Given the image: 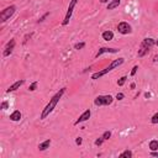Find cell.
Listing matches in <instances>:
<instances>
[{
  "label": "cell",
  "instance_id": "1",
  "mask_svg": "<svg viewBox=\"0 0 158 158\" xmlns=\"http://www.w3.org/2000/svg\"><path fill=\"white\" fill-rule=\"evenodd\" d=\"M66 93V88H62V89H59V91H57L56 94L52 96V99L49 100V103L46 105V108L43 109V111H42V114H41V120H43V119H46L47 116L52 113V111L54 110V108L57 106V104H58V101H59V99L63 96V94Z\"/></svg>",
  "mask_w": 158,
  "mask_h": 158
},
{
  "label": "cell",
  "instance_id": "2",
  "mask_svg": "<svg viewBox=\"0 0 158 158\" xmlns=\"http://www.w3.org/2000/svg\"><path fill=\"white\" fill-rule=\"evenodd\" d=\"M156 43V41L153 38H145L142 41L141 43V47L138 49V57H143V56H146L148 52H150V49L153 45Z\"/></svg>",
  "mask_w": 158,
  "mask_h": 158
},
{
  "label": "cell",
  "instance_id": "3",
  "mask_svg": "<svg viewBox=\"0 0 158 158\" xmlns=\"http://www.w3.org/2000/svg\"><path fill=\"white\" fill-rule=\"evenodd\" d=\"M113 101H114V98L111 95H99V96L95 98L94 104L96 106H103V105L108 106V105L113 104Z\"/></svg>",
  "mask_w": 158,
  "mask_h": 158
},
{
  "label": "cell",
  "instance_id": "4",
  "mask_svg": "<svg viewBox=\"0 0 158 158\" xmlns=\"http://www.w3.org/2000/svg\"><path fill=\"white\" fill-rule=\"evenodd\" d=\"M15 11H16V6L15 5H10V6L5 8L1 12H0V21L5 22L6 20H9V19L15 14Z\"/></svg>",
  "mask_w": 158,
  "mask_h": 158
},
{
  "label": "cell",
  "instance_id": "5",
  "mask_svg": "<svg viewBox=\"0 0 158 158\" xmlns=\"http://www.w3.org/2000/svg\"><path fill=\"white\" fill-rule=\"evenodd\" d=\"M77 3H78V0H71V3H69V6H68V10H67V14H66V17H64V20L62 22L64 26L68 25V22H69V20H71V17H72V14H73L74 8H76V5H77Z\"/></svg>",
  "mask_w": 158,
  "mask_h": 158
},
{
  "label": "cell",
  "instance_id": "6",
  "mask_svg": "<svg viewBox=\"0 0 158 158\" xmlns=\"http://www.w3.org/2000/svg\"><path fill=\"white\" fill-rule=\"evenodd\" d=\"M117 30H119L120 34L128 35V34H131V32H132V27H131V25H130L128 22L122 21V22H120V24L117 25Z\"/></svg>",
  "mask_w": 158,
  "mask_h": 158
},
{
  "label": "cell",
  "instance_id": "7",
  "mask_svg": "<svg viewBox=\"0 0 158 158\" xmlns=\"http://www.w3.org/2000/svg\"><path fill=\"white\" fill-rule=\"evenodd\" d=\"M15 45H16V41L15 40H10L8 42V45L5 46V49H4V57H8V56H10L11 53H12V51H14V48H15Z\"/></svg>",
  "mask_w": 158,
  "mask_h": 158
},
{
  "label": "cell",
  "instance_id": "8",
  "mask_svg": "<svg viewBox=\"0 0 158 158\" xmlns=\"http://www.w3.org/2000/svg\"><path fill=\"white\" fill-rule=\"evenodd\" d=\"M90 115H91V111H90L89 109L85 110L84 113H83V114H82V115H80V116H79V117L77 119V121L74 122V125H79L80 122H84V121H87V120L90 117Z\"/></svg>",
  "mask_w": 158,
  "mask_h": 158
},
{
  "label": "cell",
  "instance_id": "9",
  "mask_svg": "<svg viewBox=\"0 0 158 158\" xmlns=\"http://www.w3.org/2000/svg\"><path fill=\"white\" fill-rule=\"evenodd\" d=\"M120 49H117V48H109V47H103V48H100L99 51H98V53H96V56L95 57L96 58H99L101 54H104V53H117Z\"/></svg>",
  "mask_w": 158,
  "mask_h": 158
},
{
  "label": "cell",
  "instance_id": "10",
  "mask_svg": "<svg viewBox=\"0 0 158 158\" xmlns=\"http://www.w3.org/2000/svg\"><path fill=\"white\" fill-rule=\"evenodd\" d=\"M24 83H25V80L24 79H21V80H17V82H15L12 85H10L6 89V93H11V91H15V90H17L19 88H20L21 85H24Z\"/></svg>",
  "mask_w": 158,
  "mask_h": 158
},
{
  "label": "cell",
  "instance_id": "11",
  "mask_svg": "<svg viewBox=\"0 0 158 158\" xmlns=\"http://www.w3.org/2000/svg\"><path fill=\"white\" fill-rule=\"evenodd\" d=\"M125 62V58H119V59H115V61H113L110 64H109V69H110V72L113 71L114 68H116V67H119V66H121V64Z\"/></svg>",
  "mask_w": 158,
  "mask_h": 158
},
{
  "label": "cell",
  "instance_id": "12",
  "mask_svg": "<svg viewBox=\"0 0 158 158\" xmlns=\"http://www.w3.org/2000/svg\"><path fill=\"white\" fill-rule=\"evenodd\" d=\"M110 72V69L106 67L105 69H103V71H100V72H96V73H94V74H91V79H99V78H101V77H104L105 74H108Z\"/></svg>",
  "mask_w": 158,
  "mask_h": 158
},
{
  "label": "cell",
  "instance_id": "13",
  "mask_svg": "<svg viewBox=\"0 0 158 158\" xmlns=\"http://www.w3.org/2000/svg\"><path fill=\"white\" fill-rule=\"evenodd\" d=\"M10 120L11 121H20L21 120V113L19 110H15L12 114H10Z\"/></svg>",
  "mask_w": 158,
  "mask_h": 158
},
{
  "label": "cell",
  "instance_id": "14",
  "mask_svg": "<svg viewBox=\"0 0 158 158\" xmlns=\"http://www.w3.org/2000/svg\"><path fill=\"white\" fill-rule=\"evenodd\" d=\"M120 3H121V0H111L108 4V10H114L120 5Z\"/></svg>",
  "mask_w": 158,
  "mask_h": 158
},
{
  "label": "cell",
  "instance_id": "15",
  "mask_svg": "<svg viewBox=\"0 0 158 158\" xmlns=\"http://www.w3.org/2000/svg\"><path fill=\"white\" fill-rule=\"evenodd\" d=\"M49 145H51V140H46V141L41 142L40 145H38V150L40 151H46L49 147Z\"/></svg>",
  "mask_w": 158,
  "mask_h": 158
},
{
  "label": "cell",
  "instance_id": "16",
  "mask_svg": "<svg viewBox=\"0 0 158 158\" xmlns=\"http://www.w3.org/2000/svg\"><path fill=\"white\" fill-rule=\"evenodd\" d=\"M103 38L105 40V41H111L114 38V32L113 31H105V32H103Z\"/></svg>",
  "mask_w": 158,
  "mask_h": 158
},
{
  "label": "cell",
  "instance_id": "17",
  "mask_svg": "<svg viewBox=\"0 0 158 158\" xmlns=\"http://www.w3.org/2000/svg\"><path fill=\"white\" fill-rule=\"evenodd\" d=\"M150 150L151 151H158V141L157 140H152L150 142Z\"/></svg>",
  "mask_w": 158,
  "mask_h": 158
},
{
  "label": "cell",
  "instance_id": "18",
  "mask_svg": "<svg viewBox=\"0 0 158 158\" xmlns=\"http://www.w3.org/2000/svg\"><path fill=\"white\" fill-rule=\"evenodd\" d=\"M131 157H132V152L130 151V150L124 151L121 155H120V158H131Z\"/></svg>",
  "mask_w": 158,
  "mask_h": 158
},
{
  "label": "cell",
  "instance_id": "19",
  "mask_svg": "<svg viewBox=\"0 0 158 158\" xmlns=\"http://www.w3.org/2000/svg\"><path fill=\"white\" fill-rule=\"evenodd\" d=\"M126 79H127L126 77H121V78H120L119 80H117V85H119V87H122V85L125 84V82H126Z\"/></svg>",
  "mask_w": 158,
  "mask_h": 158
},
{
  "label": "cell",
  "instance_id": "20",
  "mask_svg": "<svg viewBox=\"0 0 158 158\" xmlns=\"http://www.w3.org/2000/svg\"><path fill=\"white\" fill-rule=\"evenodd\" d=\"M151 122L153 124V125H156V124H158V113H156L155 115L152 116V119H151Z\"/></svg>",
  "mask_w": 158,
  "mask_h": 158
},
{
  "label": "cell",
  "instance_id": "21",
  "mask_svg": "<svg viewBox=\"0 0 158 158\" xmlns=\"http://www.w3.org/2000/svg\"><path fill=\"white\" fill-rule=\"evenodd\" d=\"M84 46H85L84 42H79V43L74 45V48H76V49H82V48H84Z\"/></svg>",
  "mask_w": 158,
  "mask_h": 158
},
{
  "label": "cell",
  "instance_id": "22",
  "mask_svg": "<svg viewBox=\"0 0 158 158\" xmlns=\"http://www.w3.org/2000/svg\"><path fill=\"white\" fill-rule=\"evenodd\" d=\"M37 85H38V83H37V82H34V83H32V84L29 87V90H30V91H34V90H36Z\"/></svg>",
  "mask_w": 158,
  "mask_h": 158
},
{
  "label": "cell",
  "instance_id": "23",
  "mask_svg": "<svg viewBox=\"0 0 158 158\" xmlns=\"http://www.w3.org/2000/svg\"><path fill=\"white\" fill-rule=\"evenodd\" d=\"M105 140L103 138V136H101L100 138H98V140H95V146H101L103 145V142H104Z\"/></svg>",
  "mask_w": 158,
  "mask_h": 158
},
{
  "label": "cell",
  "instance_id": "24",
  "mask_svg": "<svg viewBox=\"0 0 158 158\" xmlns=\"http://www.w3.org/2000/svg\"><path fill=\"white\" fill-rule=\"evenodd\" d=\"M110 137H111V132L110 131H105L103 133V138H104V140H109Z\"/></svg>",
  "mask_w": 158,
  "mask_h": 158
},
{
  "label": "cell",
  "instance_id": "25",
  "mask_svg": "<svg viewBox=\"0 0 158 158\" xmlns=\"http://www.w3.org/2000/svg\"><path fill=\"white\" fill-rule=\"evenodd\" d=\"M3 110H6L8 108H9V101H3L1 103V106H0Z\"/></svg>",
  "mask_w": 158,
  "mask_h": 158
},
{
  "label": "cell",
  "instance_id": "26",
  "mask_svg": "<svg viewBox=\"0 0 158 158\" xmlns=\"http://www.w3.org/2000/svg\"><path fill=\"white\" fill-rule=\"evenodd\" d=\"M124 98H125V95L122 94V93H117V95H116V99L117 100H122Z\"/></svg>",
  "mask_w": 158,
  "mask_h": 158
},
{
  "label": "cell",
  "instance_id": "27",
  "mask_svg": "<svg viewBox=\"0 0 158 158\" xmlns=\"http://www.w3.org/2000/svg\"><path fill=\"white\" fill-rule=\"evenodd\" d=\"M137 69H138V67H137V66H135V67L132 68V71H131V76H132V77H133L136 73H137Z\"/></svg>",
  "mask_w": 158,
  "mask_h": 158
},
{
  "label": "cell",
  "instance_id": "28",
  "mask_svg": "<svg viewBox=\"0 0 158 158\" xmlns=\"http://www.w3.org/2000/svg\"><path fill=\"white\" fill-rule=\"evenodd\" d=\"M48 15H49V12H46V14H45V15H43V16H42V17H41V19H40V20H38V22H42V21H43V20H45V19H46V17H47Z\"/></svg>",
  "mask_w": 158,
  "mask_h": 158
},
{
  "label": "cell",
  "instance_id": "29",
  "mask_svg": "<svg viewBox=\"0 0 158 158\" xmlns=\"http://www.w3.org/2000/svg\"><path fill=\"white\" fill-rule=\"evenodd\" d=\"M82 142H83V140H82V137H78L77 140H76V143L77 145H82Z\"/></svg>",
  "mask_w": 158,
  "mask_h": 158
},
{
  "label": "cell",
  "instance_id": "30",
  "mask_svg": "<svg viewBox=\"0 0 158 158\" xmlns=\"http://www.w3.org/2000/svg\"><path fill=\"white\" fill-rule=\"evenodd\" d=\"M151 156H152V157H158V152H157V151H152V152H151Z\"/></svg>",
  "mask_w": 158,
  "mask_h": 158
},
{
  "label": "cell",
  "instance_id": "31",
  "mask_svg": "<svg viewBox=\"0 0 158 158\" xmlns=\"http://www.w3.org/2000/svg\"><path fill=\"white\" fill-rule=\"evenodd\" d=\"M153 62H158V54L155 56V59H153Z\"/></svg>",
  "mask_w": 158,
  "mask_h": 158
},
{
  "label": "cell",
  "instance_id": "32",
  "mask_svg": "<svg viewBox=\"0 0 158 158\" xmlns=\"http://www.w3.org/2000/svg\"><path fill=\"white\" fill-rule=\"evenodd\" d=\"M145 96H146V98H150V96H151V94H150V93H146Z\"/></svg>",
  "mask_w": 158,
  "mask_h": 158
},
{
  "label": "cell",
  "instance_id": "33",
  "mask_svg": "<svg viewBox=\"0 0 158 158\" xmlns=\"http://www.w3.org/2000/svg\"><path fill=\"white\" fill-rule=\"evenodd\" d=\"M135 87H136V84H135V83H132V84H131V88H132V89H135Z\"/></svg>",
  "mask_w": 158,
  "mask_h": 158
},
{
  "label": "cell",
  "instance_id": "34",
  "mask_svg": "<svg viewBox=\"0 0 158 158\" xmlns=\"http://www.w3.org/2000/svg\"><path fill=\"white\" fill-rule=\"evenodd\" d=\"M109 0H100V3H108Z\"/></svg>",
  "mask_w": 158,
  "mask_h": 158
},
{
  "label": "cell",
  "instance_id": "35",
  "mask_svg": "<svg viewBox=\"0 0 158 158\" xmlns=\"http://www.w3.org/2000/svg\"><path fill=\"white\" fill-rule=\"evenodd\" d=\"M156 45H157V46H158V40H157V41H156Z\"/></svg>",
  "mask_w": 158,
  "mask_h": 158
}]
</instances>
